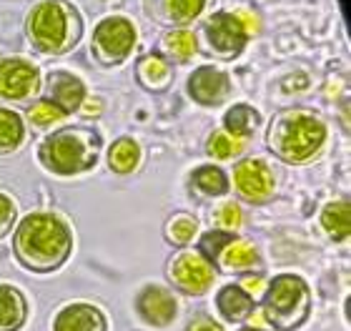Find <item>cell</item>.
Wrapping results in <instances>:
<instances>
[{
  "label": "cell",
  "instance_id": "20",
  "mask_svg": "<svg viewBox=\"0 0 351 331\" xmlns=\"http://www.w3.org/2000/svg\"><path fill=\"white\" fill-rule=\"evenodd\" d=\"M256 264H258L256 246L239 238V236L228 243L226 249L221 251V256H219V266H223L226 271H246V269H251V266H256Z\"/></svg>",
  "mask_w": 351,
  "mask_h": 331
},
{
  "label": "cell",
  "instance_id": "13",
  "mask_svg": "<svg viewBox=\"0 0 351 331\" xmlns=\"http://www.w3.org/2000/svg\"><path fill=\"white\" fill-rule=\"evenodd\" d=\"M208 0H143L146 15L151 21L171 25V28H181L189 25L204 13Z\"/></svg>",
  "mask_w": 351,
  "mask_h": 331
},
{
  "label": "cell",
  "instance_id": "4",
  "mask_svg": "<svg viewBox=\"0 0 351 331\" xmlns=\"http://www.w3.org/2000/svg\"><path fill=\"white\" fill-rule=\"evenodd\" d=\"M30 43L45 56L71 53L83 38V15L71 0H40L25 21Z\"/></svg>",
  "mask_w": 351,
  "mask_h": 331
},
{
  "label": "cell",
  "instance_id": "9",
  "mask_svg": "<svg viewBox=\"0 0 351 331\" xmlns=\"http://www.w3.org/2000/svg\"><path fill=\"white\" fill-rule=\"evenodd\" d=\"M169 276L176 284V289H181L183 294L201 296L213 286L216 269L198 251H181L171 258Z\"/></svg>",
  "mask_w": 351,
  "mask_h": 331
},
{
  "label": "cell",
  "instance_id": "31",
  "mask_svg": "<svg viewBox=\"0 0 351 331\" xmlns=\"http://www.w3.org/2000/svg\"><path fill=\"white\" fill-rule=\"evenodd\" d=\"M216 221H219V226L226 228V231H239V226H241V221H243L239 204H234V201L223 204V206L216 211Z\"/></svg>",
  "mask_w": 351,
  "mask_h": 331
},
{
  "label": "cell",
  "instance_id": "7",
  "mask_svg": "<svg viewBox=\"0 0 351 331\" xmlns=\"http://www.w3.org/2000/svg\"><path fill=\"white\" fill-rule=\"evenodd\" d=\"M201 36H204V43L208 45L206 51L221 60L236 58L246 48V40H249L239 18L228 10H221V13H213L211 18H206Z\"/></svg>",
  "mask_w": 351,
  "mask_h": 331
},
{
  "label": "cell",
  "instance_id": "19",
  "mask_svg": "<svg viewBox=\"0 0 351 331\" xmlns=\"http://www.w3.org/2000/svg\"><path fill=\"white\" fill-rule=\"evenodd\" d=\"M261 125V113L249 103H236L223 116V131L239 138H251V133Z\"/></svg>",
  "mask_w": 351,
  "mask_h": 331
},
{
  "label": "cell",
  "instance_id": "17",
  "mask_svg": "<svg viewBox=\"0 0 351 331\" xmlns=\"http://www.w3.org/2000/svg\"><path fill=\"white\" fill-rule=\"evenodd\" d=\"M28 319V302L13 284H0V331H21Z\"/></svg>",
  "mask_w": 351,
  "mask_h": 331
},
{
  "label": "cell",
  "instance_id": "5",
  "mask_svg": "<svg viewBox=\"0 0 351 331\" xmlns=\"http://www.w3.org/2000/svg\"><path fill=\"white\" fill-rule=\"evenodd\" d=\"M261 309L276 331H296L311 317V289L296 273H278L263 291Z\"/></svg>",
  "mask_w": 351,
  "mask_h": 331
},
{
  "label": "cell",
  "instance_id": "12",
  "mask_svg": "<svg viewBox=\"0 0 351 331\" xmlns=\"http://www.w3.org/2000/svg\"><path fill=\"white\" fill-rule=\"evenodd\" d=\"M189 96L196 101L198 106H221L231 93V78L223 68L219 66H201L189 75L186 81Z\"/></svg>",
  "mask_w": 351,
  "mask_h": 331
},
{
  "label": "cell",
  "instance_id": "32",
  "mask_svg": "<svg viewBox=\"0 0 351 331\" xmlns=\"http://www.w3.org/2000/svg\"><path fill=\"white\" fill-rule=\"evenodd\" d=\"M234 15L243 25L246 36H258V33H261V18H258L256 13H251V10H234Z\"/></svg>",
  "mask_w": 351,
  "mask_h": 331
},
{
  "label": "cell",
  "instance_id": "6",
  "mask_svg": "<svg viewBox=\"0 0 351 331\" xmlns=\"http://www.w3.org/2000/svg\"><path fill=\"white\" fill-rule=\"evenodd\" d=\"M138 40V30L128 21L125 15H108L103 18L93 30L90 38V48H93L95 60L106 68L121 66L136 48Z\"/></svg>",
  "mask_w": 351,
  "mask_h": 331
},
{
  "label": "cell",
  "instance_id": "25",
  "mask_svg": "<svg viewBox=\"0 0 351 331\" xmlns=\"http://www.w3.org/2000/svg\"><path fill=\"white\" fill-rule=\"evenodd\" d=\"M163 51L176 60H191L198 51V36L189 28H171L163 36Z\"/></svg>",
  "mask_w": 351,
  "mask_h": 331
},
{
  "label": "cell",
  "instance_id": "28",
  "mask_svg": "<svg viewBox=\"0 0 351 331\" xmlns=\"http://www.w3.org/2000/svg\"><path fill=\"white\" fill-rule=\"evenodd\" d=\"M68 113L63 108L43 98V101H36V103L28 108V121L36 128H53V125H63L66 123Z\"/></svg>",
  "mask_w": 351,
  "mask_h": 331
},
{
  "label": "cell",
  "instance_id": "8",
  "mask_svg": "<svg viewBox=\"0 0 351 331\" xmlns=\"http://www.w3.org/2000/svg\"><path fill=\"white\" fill-rule=\"evenodd\" d=\"M40 71L25 58L0 60V101L5 103H25L40 93Z\"/></svg>",
  "mask_w": 351,
  "mask_h": 331
},
{
  "label": "cell",
  "instance_id": "11",
  "mask_svg": "<svg viewBox=\"0 0 351 331\" xmlns=\"http://www.w3.org/2000/svg\"><path fill=\"white\" fill-rule=\"evenodd\" d=\"M178 306L181 304H178L173 291L161 286V284H146L136 296L138 317L156 329H166V326L173 324L176 317H178Z\"/></svg>",
  "mask_w": 351,
  "mask_h": 331
},
{
  "label": "cell",
  "instance_id": "15",
  "mask_svg": "<svg viewBox=\"0 0 351 331\" xmlns=\"http://www.w3.org/2000/svg\"><path fill=\"white\" fill-rule=\"evenodd\" d=\"M53 331H108V321L98 306L88 302H75L56 314Z\"/></svg>",
  "mask_w": 351,
  "mask_h": 331
},
{
  "label": "cell",
  "instance_id": "2",
  "mask_svg": "<svg viewBox=\"0 0 351 331\" xmlns=\"http://www.w3.org/2000/svg\"><path fill=\"white\" fill-rule=\"evenodd\" d=\"M266 143L286 163H308L326 143V123L304 108H286L271 118Z\"/></svg>",
  "mask_w": 351,
  "mask_h": 331
},
{
  "label": "cell",
  "instance_id": "26",
  "mask_svg": "<svg viewBox=\"0 0 351 331\" xmlns=\"http://www.w3.org/2000/svg\"><path fill=\"white\" fill-rule=\"evenodd\" d=\"M246 143H249V138L231 136L228 131H216L206 140V154L216 161H228V158H236L239 154H243Z\"/></svg>",
  "mask_w": 351,
  "mask_h": 331
},
{
  "label": "cell",
  "instance_id": "14",
  "mask_svg": "<svg viewBox=\"0 0 351 331\" xmlns=\"http://www.w3.org/2000/svg\"><path fill=\"white\" fill-rule=\"evenodd\" d=\"M45 98L71 116L86 101V83L68 71H51L45 75Z\"/></svg>",
  "mask_w": 351,
  "mask_h": 331
},
{
  "label": "cell",
  "instance_id": "36",
  "mask_svg": "<svg viewBox=\"0 0 351 331\" xmlns=\"http://www.w3.org/2000/svg\"><path fill=\"white\" fill-rule=\"evenodd\" d=\"M239 331H263V329H256V326H243V329H239Z\"/></svg>",
  "mask_w": 351,
  "mask_h": 331
},
{
  "label": "cell",
  "instance_id": "3",
  "mask_svg": "<svg viewBox=\"0 0 351 331\" xmlns=\"http://www.w3.org/2000/svg\"><path fill=\"white\" fill-rule=\"evenodd\" d=\"M103 136L88 125H60L38 146V161L48 173L78 176L98 163Z\"/></svg>",
  "mask_w": 351,
  "mask_h": 331
},
{
  "label": "cell",
  "instance_id": "33",
  "mask_svg": "<svg viewBox=\"0 0 351 331\" xmlns=\"http://www.w3.org/2000/svg\"><path fill=\"white\" fill-rule=\"evenodd\" d=\"M186 331H223V326L211 317H196V319H191L189 321Z\"/></svg>",
  "mask_w": 351,
  "mask_h": 331
},
{
  "label": "cell",
  "instance_id": "1",
  "mask_svg": "<svg viewBox=\"0 0 351 331\" xmlns=\"http://www.w3.org/2000/svg\"><path fill=\"white\" fill-rule=\"evenodd\" d=\"M13 251L21 266L28 271H58L73 251V231L58 214H28L15 226Z\"/></svg>",
  "mask_w": 351,
  "mask_h": 331
},
{
  "label": "cell",
  "instance_id": "21",
  "mask_svg": "<svg viewBox=\"0 0 351 331\" xmlns=\"http://www.w3.org/2000/svg\"><path fill=\"white\" fill-rule=\"evenodd\" d=\"M136 73H138V81L151 90H163L171 81L169 60L158 53H148L146 58H141Z\"/></svg>",
  "mask_w": 351,
  "mask_h": 331
},
{
  "label": "cell",
  "instance_id": "18",
  "mask_svg": "<svg viewBox=\"0 0 351 331\" xmlns=\"http://www.w3.org/2000/svg\"><path fill=\"white\" fill-rule=\"evenodd\" d=\"M141 163V146L136 138L121 136L108 146V166L113 173H133Z\"/></svg>",
  "mask_w": 351,
  "mask_h": 331
},
{
  "label": "cell",
  "instance_id": "35",
  "mask_svg": "<svg viewBox=\"0 0 351 331\" xmlns=\"http://www.w3.org/2000/svg\"><path fill=\"white\" fill-rule=\"evenodd\" d=\"M241 286H243V291H249L251 296H256V294H261L263 281L258 279V276H246V279L241 281Z\"/></svg>",
  "mask_w": 351,
  "mask_h": 331
},
{
  "label": "cell",
  "instance_id": "10",
  "mask_svg": "<svg viewBox=\"0 0 351 331\" xmlns=\"http://www.w3.org/2000/svg\"><path fill=\"white\" fill-rule=\"evenodd\" d=\"M234 186L239 196L249 204H266L274 196L276 181L261 158H243L234 166Z\"/></svg>",
  "mask_w": 351,
  "mask_h": 331
},
{
  "label": "cell",
  "instance_id": "24",
  "mask_svg": "<svg viewBox=\"0 0 351 331\" xmlns=\"http://www.w3.org/2000/svg\"><path fill=\"white\" fill-rule=\"evenodd\" d=\"M25 140V125L21 113L13 108H0V156L15 154Z\"/></svg>",
  "mask_w": 351,
  "mask_h": 331
},
{
  "label": "cell",
  "instance_id": "16",
  "mask_svg": "<svg viewBox=\"0 0 351 331\" xmlns=\"http://www.w3.org/2000/svg\"><path fill=\"white\" fill-rule=\"evenodd\" d=\"M216 306H219L221 317L226 319L228 324H239V321L251 317V311H254V296L249 291H243L241 284H226L216 294Z\"/></svg>",
  "mask_w": 351,
  "mask_h": 331
},
{
  "label": "cell",
  "instance_id": "23",
  "mask_svg": "<svg viewBox=\"0 0 351 331\" xmlns=\"http://www.w3.org/2000/svg\"><path fill=\"white\" fill-rule=\"evenodd\" d=\"M191 184H193L196 191L204 193V196H226L228 188H231L223 169L213 166V163H204L196 171H191Z\"/></svg>",
  "mask_w": 351,
  "mask_h": 331
},
{
  "label": "cell",
  "instance_id": "27",
  "mask_svg": "<svg viewBox=\"0 0 351 331\" xmlns=\"http://www.w3.org/2000/svg\"><path fill=\"white\" fill-rule=\"evenodd\" d=\"M234 238H236V231H226V228L208 231V234H204L201 236V241H198V254H201L211 266H219L221 251L226 249Z\"/></svg>",
  "mask_w": 351,
  "mask_h": 331
},
{
  "label": "cell",
  "instance_id": "30",
  "mask_svg": "<svg viewBox=\"0 0 351 331\" xmlns=\"http://www.w3.org/2000/svg\"><path fill=\"white\" fill-rule=\"evenodd\" d=\"M15 219H18V206L8 193H0V238H5L15 228Z\"/></svg>",
  "mask_w": 351,
  "mask_h": 331
},
{
  "label": "cell",
  "instance_id": "22",
  "mask_svg": "<svg viewBox=\"0 0 351 331\" xmlns=\"http://www.w3.org/2000/svg\"><path fill=\"white\" fill-rule=\"evenodd\" d=\"M322 226L331 241H346L351 231V214L346 201H331L322 211Z\"/></svg>",
  "mask_w": 351,
  "mask_h": 331
},
{
  "label": "cell",
  "instance_id": "34",
  "mask_svg": "<svg viewBox=\"0 0 351 331\" xmlns=\"http://www.w3.org/2000/svg\"><path fill=\"white\" fill-rule=\"evenodd\" d=\"M83 113V116H98V113H101L103 110V98H88L86 96V101H83L81 103V108H78Z\"/></svg>",
  "mask_w": 351,
  "mask_h": 331
},
{
  "label": "cell",
  "instance_id": "29",
  "mask_svg": "<svg viewBox=\"0 0 351 331\" xmlns=\"http://www.w3.org/2000/svg\"><path fill=\"white\" fill-rule=\"evenodd\" d=\"M198 231V221L191 214H176L166 223V238L176 246H189L193 238H196Z\"/></svg>",
  "mask_w": 351,
  "mask_h": 331
}]
</instances>
